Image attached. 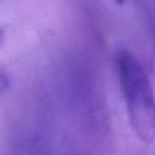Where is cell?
Here are the masks:
<instances>
[{
	"label": "cell",
	"mask_w": 155,
	"mask_h": 155,
	"mask_svg": "<svg viewBox=\"0 0 155 155\" xmlns=\"http://www.w3.org/2000/svg\"><path fill=\"white\" fill-rule=\"evenodd\" d=\"M114 62L131 124L142 141L151 143L155 140V94L150 78L127 49L118 50Z\"/></svg>",
	"instance_id": "cell-1"
},
{
	"label": "cell",
	"mask_w": 155,
	"mask_h": 155,
	"mask_svg": "<svg viewBox=\"0 0 155 155\" xmlns=\"http://www.w3.org/2000/svg\"><path fill=\"white\" fill-rule=\"evenodd\" d=\"M7 85H8V78H7V76L4 73L0 72V92L5 90L7 87Z\"/></svg>",
	"instance_id": "cell-2"
},
{
	"label": "cell",
	"mask_w": 155,
	"mask_h": 155,
	"mask_svg": "<svg viewBox=\"0 0 155 155\" xmlns=\"http://www.w3.org/2000/svg\"><path fill=\"white\" fill-rule=\"evenodd\" d=\"M115 1H116V3L119 4V5H122V4H124V3L125 2V0H115Z\"/></svg>",
	"instance_id": "cell-3"
},
{
	"label": "cell",
	"mask_w": 155,
	"mask_h": 155,
	"mask_svg": "<svg viewBox=\"0 0 155 155\" xmlns=\"http://www.w3.org/2000/svg\"><path fill=\"white\" fill-rule=\"evenodd\" d=\"M3 38V33L1 32V30H0V41H1V39Z\"/></svg>",
	"instance_id": "cell-4"
}]
</instances>
